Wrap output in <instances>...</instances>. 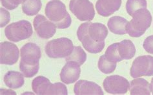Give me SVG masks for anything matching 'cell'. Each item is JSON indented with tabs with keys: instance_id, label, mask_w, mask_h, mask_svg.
<instances>
[{
	"instance_id": "6da1fadb",
	"label": "cell",
	"mask_w": 153,
	"mask_h": 95,
	"mask_svg": "<svg viewBox=\"0 0 153 95\" xmlns=\"http://www.w3.org/2000/svg\"><path fill=\"white\" fill-rule=\"evenodd\" d=\"M108 33L107 27L100 23H83L79 27L77 36L87 52L96 54L102 52Z\"/></svg>"
},
{
	"instance_id": "7a4b0ae2",
	"label": "cell",
	"mask_w": 153,
	"mask_h": 95,
	"mask_svg": "<svg viewBox=\"0 0 153 95\" xmlns=\"http://www.w3.org/2000/svg\"><path fill=\"white\" fill-rule=\"evenodd\" d=\"M19 69L25 78H33L38 73L42 56L39 47L34 43H27L20 50Z\"/></svg>"
},
{
	"instance_id": "3957f363",
	"label": "cell",
	"mask_w": 153,
	"mask_h": 95,
	"mask_svg": "<svg viewBox=\"0 0 153 95\" xmlns=\"http://www.w3.org/2000/svg\"><path fill=\"white\" fill-rule=\"evenodd\" d=\"M45 15L56 25V28L65 29L69 27L72 20L66 9V6L60 0H52L45 7Z\"/></svg>"
},
{
	"instance_id": "277c9868",
	"label": "cell",
	"mask_w": 153,
	"mask_h": 95,
	"mask_svg": "<svg viewBox=\"0 0 153 95\" xmlns=\"http://www.w3.org/2000/svg\"><path fill=\"white\" fill-rule=\"evenodd\" d=\"M132 17V19L126 25L127 33L133 38L142 36L151 25L152 18L151 13L147 9H141Z\"/></svg>"
},
{
	"instance_id": "5b68a950",
	"label": "cell",
	"mask_w": 153,
	"mask_h": 95,
	"mask_svg": "<svg viewBox=\"0 0 153 95\" xmlns=\"http://www.w3.org/2000/svg\"><path fill=\"white\" fill-rule=\"evenodd\" d=\"M74 49L73 43L67 38H60L48 42L45 50L51 58H63L69 56Z\"/></svg>"
},
{
	"instance_id": "8992f818",
	"label": "cell",
	"mask_w": 153,
	"mask_h": 95,
	"mask_svg": "<svg viewBox=\"0 0 153 95\" xmlns=\"http://www.w3.org/2000/svg\"><path fill=\"white\" fill-rule=\"evenodd\" d=\"M33 33L31 23L27 20H21L11 23L5 29L7 38L13 42H18L29 38Z\"/></svg>"
},
{
	"instance_id": "52a82bcc",
	"label": "cell",
	"mask_w": 153,
	"mask_h": 95,
	"mask_svg": "<svg viewBox=\"0 0 153 95\" xmlns=\"http://www.w3.org/2000/svg\"><path fill=\"white\" fill-rule=\"evenodd\" d=\"M69 9L80 21L90 22L94 18V5L89 0H71Z\"/></svg>"
},
{
	"instance_id": "ba28073f",
	"label": "cell",
	"mask_w": 153,
	"mask_h": 95,
	"mask_svg": "<svg viewBox=\"0 0 153 95\" xmlns=\"http://www.w3.org/2000/svg\"><path fill=\"white\" fill-rule=\"evenodd\" d=\"M132 78L153 76V57L144 55L136 58L130 70Z\"/></svg>"
},
{
	"instance_id": "9c48e42d",
	"label": "cell",
	"mask_w": 153,
	"mask_h": 95,
	"mask_svg": "<svg viewBox=\"0 0 153 95\" xmlns=\"http://www.w3.org/2000/svg\"><path fill=\"white\" fill-rule=\"evenodd\" d=\"M103 86L105 91L109 94H126L130 88L129 82L123 76L112 75L105 79Z\"/></svg>"
},
{
	"instance_id": "30bf717a",
	"label": "cell",
	"mask_w": 153,
	"mask_h": 95,
	"mask_svg": "<svg viewBox=\"0 0 153 95\" xmlns=\"http://www.w3.org/2000/svg\"><path fill=\"white\" fill-rule=\"evenodd\" d=\"M34 27L38 36L43 39H49L55 34L56 27L42 14L36 16L34 19Z\"/></svg>"
},
{
	"instance_id": "8fae6325",
	"label": "cell",
	"mask_w": 153,
	"mask_h": 95,
	"mask_svg": "<svg viewBox=\"0 0 153 95\" xmlns=\"http://www.w3.org/2000/svg\"><path fill=\"white\" fill-rule=\"evenodd\" d=\"M19 51L14 43L3 42L0 43V63L12 65L18 62Z\"/></svg>"
},
{
	"instance_id": "7c38bea8",
	"label": "cell",
	"mask_w": 153,
	"mask_h": 95,
	"mask_svg": "<svg viewBox=\"0 0 153 95\" xmlns=\"http://www.w3.org/2000/svg\"><path fill=\"white\" fill-rule=\"evenodd\" d=\"M81 73V68L78 63L68 61L63 66L60 73L61 81L65 84H71L77 81Z\"/></svg>"
},
{
	"instance_id": "4fadbf2b",
	"label": "cell",
	"mask_w": 153,
	"mask_h": 95,
	"mask_svg": "<svg viewBox=\"0 0 153 95\" xmlns=\"http://www.w3.org/2000/svg\"><path fill=\"white\" fill-rule=\"evenodd\" d=\"M76 95H103L101 87L93 82L81 80L76 83L74 88Z\"/></svg>"
},
{
	"instance_id": "5bb4252c",
	"label": "cell",
	"mask_w": 153,
	"mask_h": 95,
	"mask_svg": "<svg viewBox=\"0 0 153 95\" xmlns=\"http://www.w3.org/2000/svg\"><path fill=\"white\" fill-rule=\"evenodd\" d=\"M121 5L122 0H98L96 3V9L100 15L108 17L118 10Z\"/></svg>"
},
{
	"instance_id": "9a60e30c",
	"label": "cell",
	"mask_w": 153,
	"mask_h": 95,
	"mask_svg": "<svg viewBox=\"0 0 153 95\" xmlns=\"http://www.w3.org/2000/svg\"><path fill=\"white\" fill-rule=\"evenodd\" d=\"M131 95H150V84L143 78H136L131 82L129 88Z\"/></svg>"
},
{
	"instance_id": "2e32d148",
	"label": "cell",
	"mask_w": 153,
	"mask_h": 95,
	"mask_svg": "<svg viewBox=\"0 0 153 95\" xmlns=\"http://www.w3.org/2000/svg\"><path fill=\"white\" fill-rule=\"evenodd\" d=\"M23 74L17 71H9L4 76L3 80L5 85L10 89H19L21 88L24 85Z\"/></svg>"
},
{
	"instance_id": "e0dca14e",
	"label": "cell",
	"mask_w": 153,
	"mask_h": 95,
	"mask_svg": "<svg viewBox=\"0 0 153 95\" xmlns=\"http://www.w3.org/2000/svg\"><path fill=\"white\" fill-rule=\"evenodd\" d=\"M127 23L128 22L126 18L120 16H113L109 19L107 26L111 33L122 35L127 34L126 25Z\"/></svg>"
},
{
	"instance_id": "ac0fdd59",
	"label": "cell",
	"mask_w": 153,
	"mask_h": 95,
	"mask_svg": "<svg viewBox=\"0 0 153 95\" xmlns=\"http://www.w3.org/2000/svg\"><path fill=\"white\" fill-rule=\"evenodd\" d=\"M118 50L122 60H130L136 54V47L130 39H124L118 43Z\"/></svg>"
},
{
	"instance_id": "d6986e66",
	"label": "cell",
	"mask_w": 153,
	"mask_h": 95,
	"mask_svg": "<svg viewBox=\"0 0 153 95\" xmlns=\"http://www.w3.org/2000/svg\"><path fill=\"white\" fill-rule=\"evenodd\" d=\"M51 82L49 79L43 76L35 78L32 82V89L34 93L39 95H47Z\"/></svg>"
},
{
	"instance_id": "ffe728a7",
	"label": "cell",
	"mask_w": 153,
	"mask_h": 95,
	"mask_svg": "<svg viewBox=\"0 0 153 95\" xmlns=\"http://www.w3.org/2000/svg\"><path fill=\"white\" fill-rule=\"evenodd\" d=\"M42 3L41 0H26L22 3V10L24 14L29 16L36 15L41 10Z\"/></svg>"
},
{
	"instance_id": "44dd1931",
	"label": "cell",
	"mask_w": 153,
	"mask_h": 95,
	"mask_svg": "<svg viewBox=\"0 0 153 95\" xmlns=\"http://www.w3.org/2000/svg\"><path fill=\"white\" fill-rule=\"evenodd\" d=\"M86 60L87 54L83 49L79 46L74 47V49L71 54L65 58V60L67 62L74 61L78 63L80 65H83L85 62Z\"/></svg>"
},
{
	"instance_id": "7402d4cb",
	"label": "cell",
	"mask_w": 153,
	"mask_h": 95,
	"mask_svg": "<svg viewBox=\"0 0 153 95\" xmlns=\"http://www.w3.org/2000/svg\"><path fill=\"white\" fill-rule=\"evenodd\" d=\"M116 67V63L108 61L105 55H102L98 60V68L104 74H111L113 73Z\"/></svg>"
},
{
	"instance_id": "603a6c76",
	"label": "cell",
	"mask_w": 153,
	"mask_h": 95,
	"mask_svg": "<svg viewBox=\"0 0 153 95\" xmlns=\"http://www.w3.org/2000/svg\"><path fill=\"white\" fill-rule=\"evenodd\" d=\"M146 0H127L126 10L127 13L132 16L136 12L141 9H147Z\"/></svg>"
},
{
	"instance_id": "cb8c5ba5",
	"label": "cell",
	"mask_w": 153,
	"mask_h": 95,
	"mask_svg": "<svg viewBox=\"0 0 153 95\" xmlns=\"http://www.w3.org/2000/svg\"><path fill=\"white\" fill-rule=\"evenodd\" d=\"M105 55L107 60L112 62L118 63L123 60L118 53V43H113V44L108 46L107 50L105 51Z\"/></svg>"
},
{
	"instance_id": "d4e9b609",
	"label": "cell",
	"mask_w": 153,
	"mask_h": 95,
	"mask_svg": "<svg viewBox=\"0 0 153 95\" xmlns=\"http://www.w3.org/2000/svg\"><path fill=\"white\" fill-rule=\"evenodd\" d=\"M68 91L66 86L62 83L51 84L47 95H67Z\"/></svg>"
},
{
	"instance_id": "484cf974",
	"label": "cell",
	"mask_w": 153,
	"mask_h": 95,
	"mask_svg": "<svg viewBox=\"0 0 153 95\" xmlns=\"http://www.w3.org/2000/svg\"><path fill=\"white\" fill-rule=\"evenodd\" d=\"M26 0H1V5L8 10H14L18 7L19 4L23 3Z\"/></svg>"
},
{
	"instance_id": "4316f807",
	"label": "cell",
	"mask_w": 153,
	"mask_h": 95,
	"mask_svg": "<svg viewBox=\"0 0 153 95\" xmlns=\"http://www.w3.org/2000/svg\"><path fill=\"white\" fill-rule=\"evenodd\" d=\"M143 47L148 53L153 54V35L150 36L145 39Z\"/></svg>"
},
{
	"instance_id": "83f0119b",
	"label": "cell",
	"mask_w": 153,
	"mask_h": 95,
	"mask_svg": "<svg viewBox=\"0 0 153 95\" xmlns=\"http://www.w3.org/2000/svg\"><path fill=\"white\" fill-rule=\"evenodd\" d=\"M10 13L5 9L1 8V24L0 27H5L10 22Z\"/></svg>"
},
{
	"instance_id": "f1b7e54d",
	"label": "cell",
	"mask_w": 153,
	"mask_h": 95,
	"mask_svg": "<svg viewBox=\"0 0 153 95\" xmlns=\"http://www.w3.org/2000/svg\"><path fill=\"white\" fill-rule=\"evenodd\" d=\"M150 89H151V91L152 94H153V78H152L151 82V84H150Z\"/></svg>"
}]
</instances>
